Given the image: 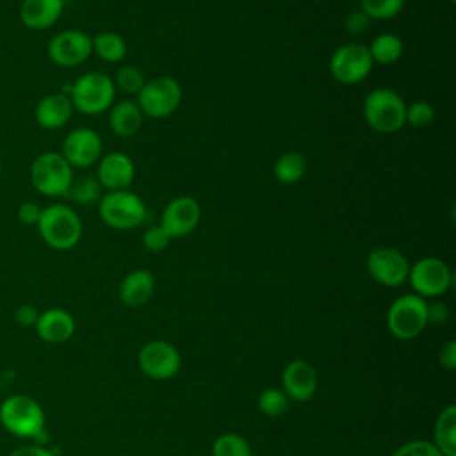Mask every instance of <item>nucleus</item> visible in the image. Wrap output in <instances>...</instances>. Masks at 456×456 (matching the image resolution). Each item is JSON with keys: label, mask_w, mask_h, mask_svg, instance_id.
<instances>
[{"label": "nucleus", "mask_w": 456, "mask_h": 456, "mask_svg": "<svg viewBox=\"0 0 456 456\" xmlns=\"http://www.w3.org/2000/svg\"><path fill=\"white\" fill-rule=\"evenodd\" d=\"M171 237L167 235V232L159 224V226H150L144 233H142V246L151 251V253H159L162 249L167 248Z\"/></svg>", "instance_id": "nucleus-34"}, {"label": "nucleus", "mask_w": 456, "mask_h": 456, "mask_svg": "<svg viewBox=\"0 0 456 456\" xmlns=\"http://www.w3.org/2000/svg\"><path fill=\"white\" fill-rule=\"evenodd\" d=\"M96 164V180L102 189L123 191L128 189L135 178V164L126 153L110 151L102 155Z\"/></svg>", "instance_id": "nucleus-16"}, {"label": "nucleus", "mask_w": 456, "mask_h": 456, "mask_svg": "<svg viewBox=\"0 0 456 456\" xmlns=\"http://www.w3.org/2000/svg\"><path fill=\"white\" fill-rule=\"evenodd\" d=\"M45 411L41 404L25 394L7 395L0 403L2 428L18 438H39L45 431Z\"/></svg>", "instance_id": "nucleus-2"}, {"label": "nucleus", "mask_w": 456, "mask_h": 456, "mask_svg": "<svg viewBox=\"0 0 456 456\" xmlns=\"http://www.w3.org/2000/svg\"><path fill=\"white\" fill-rule=\"evenodd\" d=\"M137 365L151 379H169L182 365L180 353L166 340H150L137 353Z\"/></svg>", "instance_id": "nucleus-13"}, {"label": "nucleus", "mask_w": 456, "mask_h": 456, "mask_svg": "<svg viewBox=\"0 0 456 456\" xmlns=\"http://www.w3.org/2000/svg\"><path fill=\"white\" fill-rule=\"evenodd\" d=\"M438 362L445 370H454L456 369V342L449 340L442 346L438 353Z\"/></svg>", "instance_id": "nucleus-37"}, {"label": "nucleus", "mask_w": 456, "mask_h": 456, "mask_svg": "<svg viewBox=\"0 0 456 456\" xmlns=\"http://www.w3.org/2000/svg\"><path fill=\"white\" fill-rule=\"evenodd\" d=\"M112 82H114V87H118L121 93L137 94L142 89L146 78L139 68L126 64L116 71V77Z\"/></svg>", "instance_id": "nucleus-31"}, {"label": "nucleus", "mask_w": 456, "mask_h": 456, "mask_svg": "<svg viewBox=\"0 0 456 456\" xmlns=\"http://www.w3.org/2000/svg\"><path fill=\"white\" fill-rule=\"evenodd\" d=\"M73 114V105L68 94L50 93L43 96L34 109L36 123L45 130H59L62 128Z\"/></svg>", "instance_id": "nucleus-19"}, {"label": "nucleus", "mask_w": 456, "mask_h": 456, "mask_svg": "<svg viewBox=\"0 0 456 456\" xmlns=\"http://www.w3.org/2000/svg\"><path fill=\"white\" fill-rule=\"evenodd\" d=\"M37 317H39V312H37V308L36 306H32V305H21V306H18V310H16V314H14V319H16V322L20 324V326H34L36 324V321H37Z\"/></svg>", "instance_id": "nucleus-38"}, {"label": "nucleus", "mask_w": 456, "mask_h": 456, "mask_svg": "<svg viewBox=\"0 0 456 456\" xmlns=\"http://www.w3.org/2000/svg\"><path fill=\"white\" fill-rule=\"evenodd\" d=\"M369 23H370V18L362 9H354L346 16L344 30L351 36H360L369 28Z\"/></svg>", "instance_id": "nucleus-35"}, {"label": "nucleus", "mask_w": 456, "mask_h": 456, "mask_svg": "<svg viewBox=\"0 0 456 456\" xmlns=\"http://www.w3.org/2000/svg\"><path fill=\"white\" fill-rule=\"evenodd\" d=\"M212 456H251V447L244 436L224 433L214 440Z\"/></svg>", "instance_id": "nucleus-28"}, {"label": "nucleus", "mask_w": 456, "mask_h": 456, "mask_svg": "<svg viewBox=\"0 0 456 456\" xmlns=\"http://www.w3.org/2000/svg\"><path fill=\"white\" fill-rule=\"evenodd\" d=\"M387 326L399 340L419 337L428 326V301L413 292L395 297L387 312Z\"/></svg>", "instance_id": "nucleus-7"}, {"label": "nucleus", "mask_w": 456, "mask_h": 456, "mask_svg": "<svg viewBox=\"0 0 456 456\" xmlns=\"http://www.w3.org/2000/svg\"><path fill=\"white\" fill-rule=\"evenodd\" d=\"M116 87L110 77L100 71H87L80 75L68 91L73 110L86 116H96L109 110L114 103Z\"/></svg>", "instance_id": "nucleus-3"}, {"label": "nucleus", "mask_w": 456, "mask_h": 456, "mask_svg": "<svg viewBox=\"0 0 456 456\" xmlns=\"http://www.w3.org/2000/svg\"><path fill=\"white\" fill-rule=\"evenodd\" d=\"M61 153L71 167L86 169L100 160L103 153V142L96 130L80 126L66 134Z\"/></svg>", "instance_id": "nucleus-14"}, {"label": "nucleus", "mask_w": 456, "mask_h": 456, "mask_svg": "<svg viewBox=\"0 0 456 456\" xmlns=\"http://www.w3.org/2000/svg\"><path fill=\"white\" fill-rule=\"evenodd\" d=\"M447 2H449V4H454V2H456V0H447Z\"/></svg>", "instance_id": "nucleus-42"}, {"label": "nucleus", "mask_w": 456, "mask_h": 456, "mask_svg": "<svg viewBox=\"0 0 456 456\" xmlns=\"http://www.w3.org/2000/svg\"><path fill=\"white\" fill-rule=\"evenodd\" d=\"M36 228L43 242L57 251H68L82 239V221L77 210L64 203L43 207Z\"/></svg>", "instance_id": "nucleus-1"}, {"label": "nucleus", "mask_w": 456, "mask_h": 456, "mask_svg": "<svg viewBox=\"0 0 456 456\" xmlns=\"http://www.w3.org/2000/svg\"><path fill=\"white\" fill-rule=\"evenodd\" d=\"M109 126L119 137H132L142 126V112L135 100H121L109 109Z\"/></svg>", "instance_id": "nucleus-22"}, {"label": "nucleus", "mask_w": 456, "mask_h": 456, "mask_svg": "<svg viewBox=\"0 0 456 456\" xmlns=\"http://www.w3.org/2000/svg\"><path fill=\"white\" fill-rule=\"evenodd\" d=\"M7 456H55L53 451H50L48 447L43 445H21L16 447L14 451H11Z\"/></svg>", "instance_id": "nucleus-40"}, {"label": "nucleus", "mask_w": 456, "mask_h": 456, "mask_svg": "<svg viewBox=\"0 0 456 456\" xmlns=\"http://www.w3.org/2000/svg\"><path fill=\"white\" fill-rule=\"evenodd\" d=\"M406 281H410L413 294L426 299L445 294L451 289L454 276L451 267L442 258L424 256L410 265Z\"/></svg>", "instance_id": "nucleus-9"}, {"label": "nucleus", "mask_w": 456, "mask_h": 456, "mask_svg": "<svg viewBox=\"0 0 456 456\" xmlns=\"http://www.w3.org/2000/svg\"><path fill=\"white\" fill-rule=\"evenodd\" d=\"M0 178H2V160H0Z\"/></svg>", "instance_id": "nucleus-41"}, {"label": "nucleus", "mask_w": 456, "mask_h": 456, "mask_svg": "<svg viewBox=\"0 0 456 456\" xmlns=\"http://www.w3.org/2000/svg\"><path fill=\"white\" fill-rule=\"evenodd\" d=\"M64 0H21L20 21L30 30H46L61 18Z\"/></svg>", "instance_id": "nucleus-20"}, {"label": "nucleus", "mask_w": 456, "mask_h": 456, "mask_svg": "<svg viewBox=\"0 0 456 456\" xmlns=\"http://www.w3.org/2000/svg\"><path fill=\"white\" fill-rule=\"evenodd\" d=\"M289 397L280 388H265L258 395V410L267 417H280L289 410Z\"/></svg>", "instance_id": "nucleus-30"}, {"label": "nucleus", "mask_w": 456, "mask_h": 456, "mask_svg": "<svg viewBox=\"0 0 456 456\" xmlns=\"http://www.w3.org/2000/svg\"><path fill=\"white\" fill-rule=\"evenodd\" d=\"M155 292V276L146 269L128 273L119 283V299L125 306L139 308L146 305Z\"/></svg>", "instance_id": "nucleus-21"}, {"label": "nucleus", "mask_w": 456, "mask_h": 456, "mask_svg": "<svg viewBox=\"0 0 456 456\" xmlns=\"http://www.w3.org/2000/svg\"><path fill=\"white\" fill-rule=\"evenodd\" d=\"M404 7V0H360V9L370 20L395 18Z\"/></svg>", "instance_id": "nucleus-29"}, {"label": "nucleus", "mask_w": 456, "mask_h": 456, "mask_svg": "<svg viewBox=\"0 0 456 456\" xmlns=\"http://www.w3.org/2000/svg\"><path fill=\"white\" fill-rule=\"evenodd\" d=\"M37 337L46 344H62L75 333V319L64 308H48L39 312L34 324Z\"/></svg>", "instance_id": "nucleus-18"}, {"label": "nucleus", "mask_w": 456, "mask_h": 456, "mask_svg": "<svg viewBox=\"0 0 456 456\" xmlns=\"http://www.w3.org/2000/svg\"><path fill=\"white\" fill-rule=\"evenodd\" d=\"M100 219L114 230H134L146 217L144 201L128 189L107 191L98 200Z\"/></svg>", "instance_id": "nucleus-6"}, {"label": "nucleus", "mask_w": 456, "mask_h": 456, "mask_svg": "<svg viewBox=\"0 0 456 456\" xmlns=\"http://www.w3.org/2000/svg\"><path fill=\"white\" fill-rule=\"evenodd\" d=\"M369 48V53H370V59L372 62L376 64H394L395 61L401 59L403 55V50H404V45H403V39L392 32H383L379 36H376L370 43Z\"/></svg>", "instance_id": "nucleus-24"}, {"label": "nucleus", "mask_w": 456, "mask_h": 456, "mask_svg": "<svg viewBox=\"0 0 456 456\" xmlns=\"http://www.w3.org/2000/svg\"><path fill=\"white\" fill-rule=\"evenodd\" d=\"M66 196L77 205H93L102 198V185L96 176H80L71 182Z\"/></svg>", "instance_id": "nucleus-27"}, {"label": "nucleus", "mask_w": 456, "mask_h": 456, "mask_svg": "<svg viewBox=\"0 0 456 456\" xmlns=\"http://www.w3.org/2000/svg\"><path fill=\"white\" fill-rule=\"evenodd\" d=\"M447 317H449V308L445 303L442 301L428 303V322L440 324V322H445Z\"/></svg>", "instance_id": "nucleus-39"}, {"label": "nucleus", "mask_w": 456, "mask_h": 456, "mask_svg": "<svg viewBox=\"0 0 456 456\" xmlns=\"http://www.w3.org/2000/svg\"><path fill=\"white\" fill-rule=\"evenodd\" d=\"M18 219L27 226H36L41 216V207L36 201H23L16 210Z\"/></svg>", "instance_id": "nucleus-36"}, {"label": "nucleus", "mask_w": 456, "mask_h": 456, "mask_svg": "<svg viewBox=\"0 0 456 456\" xmlns=\"http://www.w3.org/2000/svg\"><path fill=\"white\" fill-rule=\"evenodd\" d=\"M392 456H444L433 442L411 440L403 444Z\"/></svg>", "instance_id": "nucleus-33"}, {"label": "nucleus", "mask_w": 456, "mask_h": 456, "mask_svg": "<svg viewBox=\"0 0 456 456\" xmlns=\"http://www.w3.org/2000/svg\"><path fill=\"white\" fill-rule=\"evenodd\" d=\"M48 57L59 68H77L84 64L93 53L91 36L84 30L68 28L57 32L48 41Z\"/></svg>", "instance_id": "nucleus-11"}, {"label": "nucleus", "mask_w": 456, "mask_h": 456, "mask_svg": "<svg viewBox=\"0 0 456 456\" xmlns=\"http://www.w3.org/2000/svg\"><path fill=\"white\" fill-rule=\"evenodd\" d=\"M374 62L370 59L369 48L362 43H346L340 45L330 59V73L331 77L346 86H354L363 82Z\"/></svg>", "instance_id": "nucleus-10"}, {"label": "nucleus", "mask_w": 456, "mask_h": 456, "mask_svg": "<svg viewBox=\"0 0 456 456\" xmlns=\"http://www.w3.org/2000/svg\"><path fill=\"white\" fill-rule=\"evenodd\" d=\"M365 267L369 276L385 287H399L408 280L410 262L395 248H376L367 255Z\"/></svg>", "instance_id": "nucleus-12"}, {"label": "nucleus", "mask_w": 456, "mask_h": 456, "mask_svg": "<svg viewBox=\"0 0 456 456\" xmlns=\"http://www.w3.org/2000/svg\"><path fill=\"white\" fill-rule=\"evenodd\" d=\"M32 187L48 198L66 196L73 178V167L61 151H43L30 164Z\"/></svg>", "instance_id": "nucleus-5"}, {"label": "nucleus", "mask_w": 456, "mask_h": 456, "mask_svg": "<svg viewBox=\"0 0 456 456\" xmlns=\"http://www.w3.org/2000/svg\"><path fill=\"white\" fill-rule=\"evenodd\" d=\"M363 118L379 134H394L406 125V103L397 91L376 87L363 100Z\"/></svg>", "instance_id": "nucleus-4"}, {"label": "nucleus", "mask_w": 456, "mask_h": 456, "mask_svg": "<svg viewBox=\"0 0 456 456\" xmlns=\"http://www.w3.org/2000/svg\"><path fill=\"white\" fill-rule=\"evenodd\" d=\"M435 121V109L426 100H417L406 105V123L415 128L429 126Z\"/></svg>", "instance_id": "nucleus-32"}, {"label": "nucleus", "mask_w": 456, "mask_h": 456, "mask_svg": "<svg viewBox=\"0 0 456 456\" xmlns=\"http://www.w3.org/2000/svg\"><path fill=\"white\" fill-rule=\"evenodd\" d=\"M283 392L292 401H308L317 390V372L305 360L290 362L281 372Z\"/></svg>", "instance_id": "nucleus-17"}, {"label": "nucleus", "mask_w": 456, "mask_h": 456, "mask_svg": "<svg viewBox=\"0 0 456 456\" xmlns=\"http://www.w3.org/2000/svg\"><path fill=\"white\" fill-rule=\"evenodd\" d=\"M201 219V207L192 196H176L162 210L160 226L171 239L189 235Z\"/></svg>", "instance_id": "nucleus-15"}, {"label": "nucleus", "mask_w": 456, "mask_h": 456, "mask_svg": "<svg viewBox=\"0 0 456 456\" xmlns=\"http://www.w3.org/2000/svg\"><path fill=\"white\" fill-rule=\"evenodd\" d=\"M435 445L444 456H456V406H445L435 420Z\"/></svg>", "instance_id": "nucleus-23"}, {"label": "nucleus", "mask_w": 456, "mask_h": 456, "mask_svg": "<svg viewBox=\"0 0 456 456\" xmlns=\"http://www.w3.org/2000/svg\"><path fill=\"white\" fill-rule=\"evenodd\" d=\"M273 173L280 183L292 185L305 176L306 159L299 151H285L276 159L273 166Z\"/></svg>", "instance_id": "nucleus-25"}, {"label": "nucleus", "mask_w": 456, "mask_h": 456, "mask_svg": "<svg viewBox=\"0 0 456 456\" xmlns=\"http://www.w3.org/2000/svg\"><path fill=\"white\" fill-rule=\"evenodd\" d=\"M142 116L148 118H167L173 114L182 102V87L173 77H157L146 80L142 89L135 94Z\"/></svg>", "instance_id": "nucleus-8"}, {"label": "nucleus", "mask_w": 456, "mask_h": 456, "mask_svg": "<svg viewBox=\"0 0 456 456\" xmlns=\"http://www.w3.org/2000/svg\"><path fill=\"white\" fill-rule=\"evenodd\" d=\"M91 41L93 53L105 62H119L126 55V41L118 32H98Z\"/></svg>", "instance_id": "nucleus-26"}]
</instances>
